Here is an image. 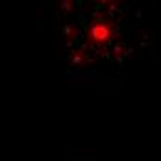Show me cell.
Here are the masks:
<instances>
[{
    "instance_id": "1",
    "label": "cell",
    "mask_w": 161,
    "mask_h": 161,
    "mask_svg": "<svg viewBox=\"0 0 161 161\" xmlns=\"http://www.w3.org/2000/svg\"><path fill=\"white\" fill-rule=\"evenodd\" d=\"M109 35H111V30H109V26L104 24V22L95 24V26L91 28V37H93L95 43H106V41H109Z\"/></svg>"
}]
</instances>
